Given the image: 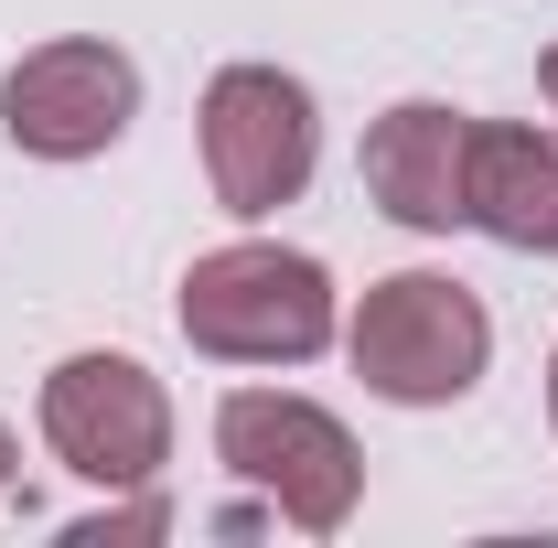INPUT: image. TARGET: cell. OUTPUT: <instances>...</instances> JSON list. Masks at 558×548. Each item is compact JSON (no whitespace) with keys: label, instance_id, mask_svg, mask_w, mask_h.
I'll use <instances>...</instances> for the list:
<instances>
[{"label":"cell","instance_id":"6da1fadb","mask_svg":"<svg viewBox=\"0 0 558 548\" xmlns=\"http://www.w3.org/2000/svg\"><path fill=\"white\" fill-rule=\"evenodd\" d=\"M172 323L215 366H312L323 344H344V290H333V270L312 248L236 237V248H205L183 270Z\"/></svg>","mask_w":558,"mask_h":548},{"label":"cell","instance_id":"7a4b0ae2","mask_svg":"<svg viewBox=\"0 0 558 548\" xmlns=\"http://www.w3.org/2000/svg\"><path fill=\"white\" fill-rule=\"evenodd\" d=\"M344 366L387 409H462L494 366V312L451 270H387L344 312Z\"/></svg>","mask_w":558,"mask_h":548},{"label":"cell","instance_id":"3957f363","mask_svg":"<svg viewBox=\"0 0 558 548\" xmlns=\"http://www.w3.org/2000/svg\"><path fill=\"white\" fill-rule=\"evenodd\" d=\"M215 463L301 538H344L365 505V452L323 398L301 388H226L215 398Z\"/></svg>","mask_w":558,"mask_h":548},{"label":"cell","instance_id":"277c9868","mask_svg":"<svg viewBox=\"0 0 558 548\" xmlns=\"http://www.w3.org/2000/svg\"><path fill=\"white\" fill-rule=\"evenodd\" d=\"M205 183L236 226H269L279 205L312 194V162H323V108L290 65H215L205 86Z\"/></svg>","mask_w":558,"mask_h":548},{"label":"cell","instance_id":"5b68a950","mask_svg":"<svg viewBox=\"0 0 558 548\" xmlns=\"http://www.w3.org/2000/svg\"><path fill=\"white\" fill-rule=\"evenodd\" d=\"M33 419H44V452H54L75 484H97V495L161 484V463H172V388H161L140 355H108V344L65 355V366L44 377Z\"/></svg>","mask_w":558,"mask_h":548},{"label":"cell","instance_id":"8992f818","mask_svg":"<svg viewBox=\"0 0 558 548\" xmlns=\"http://www.w3.org/2000/svg\"><path fill=\"white\" fill-rule=\"evenodd\" d=\"M140 119V65L108 33H54L33 55H11L0 75V140L22 162H97L119 151Z\"/></svg>","mask_w":558,"mask_h":548},{"label":"cell","instance_id":"52a82bcc","mask_svg":"<svg viewBox=\"0 0 558 548\" xmlns=\"http://www.w3.org/2000/svg\"><path fill=\"white\" fill-rule=\"evenodd\" d=\"M354 172H365V205L387 215V226L451 237V226H462V172H473V108H451V97H398V108L365 130Z\"/></svg>","mask_w":558,"mask_h":548},{"label":"cell","instance_id":"ba28073f","mask_svg":"<svg viewBox=\"0 0 558 548\" xmlns=\"http://www.w3.org/2000/svg\"><path fill=\"white\" fill-rule=\"evenodd\" d=\"M462 226H484L494 248H515V259H558V130H526V119H473Z\"/></svg>","mask_w":558,"mask_h":548},{"label":"cell","instance_id":"9c48e42d","mask_svg":"<svg viewBox=\"0 0 558 548\" xmlns=\"http://www.w3.org/2000/svg\"><path fill=\"white\" fill-rule=\"evenodd\" d=\"M161 527H172V505H161L150 484H130V495H108L97 516H75L65 538H75V548H108V538H161Z\"/></svg>","mask_w":558,"mask_h":548},{"label":"cell","instance_id":"30bf717a","mask_svg":"<svg viewBox=\"0 0 558 548\" xmlns=\"http://www.w3.org/2000/svg\"><path fill=\"white\" fill-rule=\"evenodd\" d=\"M22 484V441H11V419H0V495Z\"/></svg>","mask_w":558,"mask_h":548},{"label":"cell","instance_id":"8fae6325","mask_svg":"<svg viewBox=\"0 0 558 548\" xmlns=\"http://www.w3.org/2000/svg\"><path fill=\"white\" fill-rule=\"evenodd\" d=\"M537 97H548V119H558V44L537 55Z\"/></svg>","mask_w":558,"mask_h":548},{"label":"cell","instance_id":"7c38bea8","mask_svg":"<svg viewBox=\"0 0 558 548\" xmlns=\"http://www.w3.org/2000/svg\"><path fill=\"white\" fill-rule=\"evenodd\" d=\"M548 430H558V344H548Z\"/></svg>","mask_w":558,"mask_h":548}]
</instances>
